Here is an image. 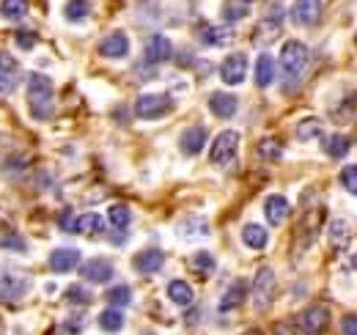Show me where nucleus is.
<instances>
[{
	"instance_id": "obj_1",
	"label": "nucleus",
	"mask_w": 357,
	"mask_h": 335,
	"mask_svg": "<svg viewBox=\"0 0 357 335\" xmlns=\"http://www.w3.org/2000/svg\"><path fill=\"white\" fill-rule=\"evenodd\" d=\"M28 107L33 119H50L52 113V80L45 75L28 77Z\"/></svg>"
},
{
	"instance_id": "obj_2",
	"label": "nucleus",
	"mask_w": 357,
	"mask_h": 335,
	"mask_svg": "<svg viewBox=\"0 0 357 335\" xmlns=\"http://www.w3.org/2000/svg\"><path fill=\"white\" fill-rule=\"evenodd\" d=\"M308 58H311V50L297 39H289L280 50V66H283V75L286 80H297L305 66H308Z\"/></svg>"
},
{
	"instance_id": "obj_3",
	"label": "nucleus",
	"mask_w": 357,
	"mask_h": 335,
	"mask_svg": "<svg viewBox=\"0 0 357 335\" xmlns=\"http://www.w3.org/2000/svg\"><path fill=\"white\" fill-rule=\"evenodd\" d=\"M28 289H31V278L25 272H20L11 264H0V299L3 302L22 299Z\"/></svg>"
},
{
	"instance_id": "obj_4",
	"label": "nucleus",
	"mask_w": 357,
	"mask_h": 335,
	"mask_svg": "<svg viewBox=\"0 0 357 335\" xmlns=\"http://www.w3.org/2000/svg\"><path fill=\"white\" fill-rule=\"evenodd\" d=\"M236 151H239V132L236 129H223L212 143L209 160L215 168H228L236 160Z\"/></svg>"
},
{
	"instance_id": "obj_5",
	"label": "nucleus",
	"mask_w": 357,
	"mask_h": 335,
	"mask_svg": "<svg viewBox=\"0 0 357 335\" xmlns=\"http://www.w3.org/2000/svg\"><path fill=\"white\" fill-rule=\"evenodd\" d=\"M171 107H174V102H171V96H165V94H143V96H137V102H135V113H137V119H143V121L162 119L165 113H171Z\"/></svg>"
},
{
	"instance_id": "obj_6",
	"label": "nucleus",
	"mask_w": 357,
	"mask_h": 335,
	"mask_svg": "<svg viewBox=\"0 0 357 335\" xmlns=\"http://www.w3.org/2000/svg\"><path fill=\"white\" fill-rule=\"evenodd\" d=\"M275 297V272L272 267H261L253 278V305L256 311H267Z\"/></svg>"
},
{
	"instance_id": "obj_7",
	"label": "nucleus",
	"mask_w": 357,
	"mask_h": 335,
	"mask_svg": "<svg viewBox=\"0 0 357 335\" xmlns=\"http://www.w3.org/2000/svg\"><path fill=\"white\" fill-rule=\"evenodd\" d=\"M280 28H283V6L280 3H272L267 11V17L259 22L256 28V44H269L280 36Z\"/></svg>"
},
{
	"instance_id": "obj_8",
	"label": "nucleus",
	"mask_w": 357,
	"mask_h": 335,
	"mask_svg": "<svg viewBox=\"0 0 357 335\" xmlns=\"http://www.w3.org/2000/svg\"><path fill=\"white\" fill-rule=\"evenodd\" d=\"M248 75V55L245 52H234L228 55L220 66V77L225 85H239Z\"/></svg>"
},
{
	"instance_id": "obj_9",
	"label": "nucleus",
	"mask_w": 357,
	"mask_h": 335,
	"mask_svg": "<svg viewBox=\"0 0 357 335\" xmlns=\"http://www.w3.org/2000/svg\"><path fill=\"white\" fill-rule=\"evenodd\" d=\"M289 14H291L294 25H303V28L316 25L319 17H321V0H294Z\"/></svg>"
},
{
	"instance_id": "obj_10",
	"label": "nucleus",
	"mask_w": 357,
	"mask_h": 335,
	"mask_svg": "<svg viewBox=\"0 0 357 335\" xmlns=\"http://www.w3.org/2000/svg\"><path fill=\"white\" fill-rule=\"evenodd\" d=\"M178 146H181V154H187V157L201 154L204 146H206V126H201V124L187 126V129L181 132V137H178Z\"/></svg>"
},
{
	"instance_id": "obj_11",
	"label": "nucleus",
	"mask_w": 357,
	"mask_h": 335,
	"mask_svg": "<svg viewBox=\"0 0 357 335\" xmlns=\"http://www.w3.org/2000/svg\"><path fill=\"white\" fill-rule=\"evenodd\" d=\"M327 319H330V313H327L324 305H311V308L300 316V330L305 335H319L327 327Z\"/></svg>"
},
{
	"instance_id": "obj_12",
	"label": "nucleus",
	"mask_w": 357,
	"mask_h": 335,
	"mask_svg": "<svg viewBox=\"0 0 357 335\" xmlns=\"http://www.w3.org/2000/svg\"><path fill=\"white\" fill-rule=\"evenodd\" d=\"M327 242L335 253H347L352 245V228L347 220H333L327 228Z\"/></svg>"
},
{
	"instance_id": "obj_13",
	"label": "nucleus",
	"mask_w": 357,
	"mask_h": 335,
	"mask_svg": "<svg viewBox=\"0 0 357 335\" xmlns=\"http://www.w3.org/2000/svg\"><path fill=\"white\" fill-rule=\"evenodd\" d=\"M99 52L105 55V58H127V52H130V36L124 34V31H113L110 36H105L102 44H99Z\"/></svg>"
},
{
	"instance_id": "obj_14",
	"label": "nucleus",
	"mask_w": 357,
	"mask_h": 335,
	"mask_svg": "<svg viewBox=\"0 0 357 335\" xmlns=\"http://www.w3.org/2000/svg\"><path fill=\"white\" fill-rule=\"evenodd\" d=\"M83 278L89 281V283H107L113 275H116V269H113V264L107 261V258H91L83 264Z\"/></svg>"
},
{
	"instance_id": "obj_15",
	"label": "nucleus",
	"mask_w": 357,
	"mask_h": 335,
	"mask_svg": "<svg viewBox=\"0 0 357 335\" xmlns=\"http://www.w3.org/2000/svg\"><path fill=\"white\" fill-rule=\"evenodd\" d=\"M171 52H174V47H171L168 36H162V34L149 36V42H146V61L149 64H162V61L171 58Z\"/></svg>"
},
{
	"instance_id": "obj_16",
	"label": "nucleus",
	"mask_w": 357,
	"mask_h": 335,
	"mask_svg": "<svg viewBox=\"0 0 357 335\" xmlns=\"http://www.w3.org/2000/svg\"><path fill=\"white\" fill-rule=\"evenodd\" d=\"M75 267H80V251L58 248V251L50 253V269L52 272H72Z\"/></svg>"
},
{
	"instance_id": "obj_17",
	"label": "nucleus",
	"mask_w": 357,
	"mask_h": 335,
	"mask_svg": "<svg viewBox=\"0 0 357 335\" xmlns=\"http://www.w3.org/2000/svg\"><path fill=\"white\" fill-rule=\"evenodd\" d=\"M17 77H20V64L8 52H0V94H11L17 88Z\"/></svg>"
},
{
	"instance_id": "obj_18",
	"label": "nucleus",
	"mask_w": 357,
	"mask_h": 335,
	"mask_svg": "<svg viewBox=\"0 0 357 335\" xmlns=\"http://www.w3.org/2000/svg\"><path fill=\"white\" fill-rule=\"evenodd\" d=\"M236 107H239V102H236V96H234V94L215 91V94L209 96V110H212L218 119H231V116L236 113Z\"/></svg>"
},
{
	"instance_id": "obj_19",
	"label": "nucleus",
	"mask_w": 357,
	"mask_h": 335,
	"mask_svg": "<svg viewBox=\"0 0 357 335\" xmlns=\"http://www.w3.org/2000/svg\"><path fill=\"white\" fill-rule=\"evenodd\" d=\"M289 211H291V204L283 195H269L264 201V214H267L269 225H280L289 217Z\"/></svg>"
},
{
	"instance_id": "obj_20",
	"label": "nucleus",
	"mask_w": 357,
	"mask_h": 335,
	"mask_svg": "<svg viewBox=\"0 0 357 335\" xmlns=\"http://www.w3.org/2000/svg\"><path fill=\"white\" fill-rule=\"evenodd\" d=\"M162 264H165V255L160 251H143L135 255L132 267L137 272H143V275H151V272H160L162 269Z\"/></svg>"
},
{
	"instance_id": "obj_21",
	"label": "nucleus",
	"mask_w": 357,
	"mask_h": 335,
	"mask_svg": "<svg viewBox=\"0 0 357 335\" xmlns=\"http://www.w3.org/2000/svg\"><path fill=\"white\" fill-rule=\"evenodd\" d=\"M242 242H245L250 251H264L269 242L267 228L259 225V223H248V225L242 228Z\"/></svg>"
},
{
	"instance_id": "obj_22",
	"label": "nucleus",
	"mask_w": 357,
	"mask_h": 335,
	"mask_svg": "<svg viewBox=\"0 0 357 335\" xmlns=\"http://www.w3.org/2000/svg\"><path fill=\"white\" fill-rule=\"evenodd\" d=\"M102 228H105L102 214H96V211H83V214L77 217L75 234H83V237H96V234H102Z\"/></svg>"
},
{
	"instance_id": "obj_23",
	"label": "nucleus",
	"mask_w": 357,
	"mask_h": 335,
	"mask_svg": "<svg viewBox=\"0 0 357 335\" xmlns=\"http://www.w3.org/2000/svg\"><path fill=\"white\" fill-rule=\"evenodd\" d=\"M231 39H234V34L228 25H209L201 31V42L209 44V47H225Z\"/></svg>"
},
{
	"instance_id": "obj_24",
	"label": "nucleus",
	"mask_w": 357,
	"mask_h": 335,
	"mask_svg": "<svg viewBox=\"0 0 357 335\" xmlns=\"http://www.w3.org/2000/svg\"><path fill=\"white\" fill-rule=\"evenodd\" d=\"M215 267H218V261H215V255L206 251H198L190 255V269L195 272V275H201V278H206V275H212L215 272Z\"/></svg>"
},
{
	"instance_id": "obj_25",
	"label": "nucleus",
	"mask_w": 357,
	"mask_h": 335,
	"mask_svg": "<svg viewBox=\"0 0 357 335\" xmlns=\"http://www.w3.org/2000/svg\"><path fill=\"white\" fill-rule=\"evenodd\" d=\"M272 80H275V58L264 52L256 61V85L259 88H267V85H272Z\"/></svg>"
},
{
	"instance_id": "obj_26",
	"label": "nucleus",
	"mask_w": 357,
	"mask_h": 335,
	"mask_svg": "<svg viewBox=\"0 0 357 335\" xmlns=\"http://www.w3.org/2000/svg\"><path fill=\"white\" fill-rule=\"evenodd\" d=\"M168 299H171L174 305H181V308H187V305L195 299V294H192V286H190V283H184V281H171V283H168Z\"/></svg>"
},
{
	"instance_id": "obj_27",
	"label": "nucleus",
	"mask_w": 357,
	"mask_h": 335,
	"mask_svg": "<svg viewBox=\"0 0 357 335\" xmlns=\"http://www.w3.org/2000/svg\"><path fill=\"white\" fill-rule=\"evenodd\" d=\"M349 137L347 135H330V137H324V151L333 157V160H341V157H347L349 154Z\"/></svg>"
},
{
	"instance_id": "obj_28",
	"label": "nucleus",
	"mask_w": 357,
	"mask_h": 335,
	"mask_svg": "<svg viewBox=\"0 0 357 335\" xmlns=\"http://www.w3.org/2000/svg\"><path fill=\"white\" fill-rule=\"evenodd\" d=\"M99 327H102L105 333H119V330L124 327V316H121V311H119V308H107V311H102V313H99Z\"/></svg>"
},
{
	"instance_id": "obj_29",
	"label": "nucleus",
	"mask_w": 357,
	"mask_h": 335,
	"mask_svg": "<svg viewBox=\"0 0 357 335\" xmlns=\"http://www.w3.org/2000/svg\"><path fill=\"white\" fill-rule=\"evenodd\" d=\"M107 220H110V225L116 228V231H124L127 225H130V220H132V211L127 204H113L110 209H107Z\"/></svg>"
},
{
	"instance_id": "obj_30",
	"label": "nucleus",
	"mask_w": 357,
	"mask_h": 335,
	"mask_svg": "<svg viewBox=\"0 0 357 335\" xmlns=\"http://www.w3.org/2000/svg\"><path fill=\"white\" fill-rule=\"evenodd\" d=\"M0 14H3V20L17 22L28 14V0H0Z\"/></svg>"
},
{
	"instance_id": "obj_31",
	"label": "nucleus",
	"mask_w": 357,
	"mask_h": 335,
	"mask_svg": "<svg viewBox=\"0 0 357 335\" xmlns=\"http://www.w3.org/2000/svg\"><path fill=\"white\" fill-rule=\"evenodd\" d=\"M324 135V124L319 121V119H303L300 124H297V137L300 140H316V137H321Z\"/></svg>"
},
{
	"instance_id": "obj_32",
	"label": "nucleus",
	"mask_w": 357,
	"mask_h": 335,
	"mask_svg": "<svg viewBox=\"0 0 357 335\" xmlns=\"http://www.w3.org/2000/svg\"><path fill=\"white\" fill-rule=\"evenodd\" d=\"M63 14H66V20H69V22H83V20L91 14L89 0H69V3H66V8H63Z\"/></svg>"
},
{
	"instance_id": "obj_33",
	"label": "nucleus",
	"mask_w": 357,
	"mask_h": 335,
	"mask_svg": "<svg viewBox=\"0 0 357 335\" xmlns=\"http://www.w3.org/2000/svg\"><path fill=\"white\" fill-rule=\"evenodd\" d=\"M181 237H209V223L204 217H190L187 223H181Z\"/></svg>"
},
{
	"instance_id": "obj_34",
	"label": "nucleus",
	"mask_w": 357,
	"mask_h": 335,
	"mask_svg": "<svg viewBox=\"0 0 357 335\" xmlns=\"http://www.w3.org/2000/svg\"><path fill=\"white\" fill-rule=\"evenodd\" d=\"M245 299V283L242 281H236L228 292L223 294V302H220V311H231V308H236L239 302Z\"/></svg>"
},
{
	"instance_id": "obj_35",
	"label": "nucleus",
	"mask_w": 357,
	"mask_h": 335,
	"mask_svg": "<svg viewBox=\"0 0 357 335\" xmlns=\"http://www.w3.org/2000/svg\"><path fill=\"white\" fill-rule=\"evenodd\" d=\"M105 299H107L113 308H124V305L132 302V292H130V286H113L110 292L105 294Z\"/></svg>"
},
{
	"instance_id": "obj_36",
	"label": "nucleus",
	"mask_w": 357,
	"mask_h": 335,
	"mask_svg": "<svg viewBox=\"0 0 357 335\" xmlns=\"http://www.w3.org/2000/svg\"><path fill=\"white\" fill-rule=\"evenodd\" d=\"M223 17H225V22H239V20H245V17H248V3H242V0L225 3Z\"/></svg>"
},
{
	"instance_id": "obj_37",
	"label": "nucleus",
	"mask_w": 357,
	"mask_h": 335,
	"mask_svg": "<svg viewBox=\"0 0 357 335\" xmlns=\"http://www.w3.org/2000/svg\"><path fill=\"white\" fill-rule=\"evenodd\" d=\"M259 154L264 157V160H280V154H283V146H280V140L278 137H264L261 143H259Z\"/></svg>"
},
{
	"instance_id": "obj_38",
	"label": "nucleus",
	"mask_w": 357,
	"mask_h": 335,
	"mask_svg": "<svg viewBox=\"0 0 357 335\" xmlns=\"http://www.w3.org/2000/svg\"><path fill=\"white\" fill-rule=\"evenodd\" d=\"M341 184H344V190H347V193L357 195V165L341 168Z\"/></svg>"
},
{
	"instance_id": "obj_39",
	"label": "nucleus",
	"mask_w": 357,
	"mask_h": 335,
	"mask_svg": "<svg viewBox=\"0 0 357 335\" xmlns=\"http://www.w3.org/2000/svg\"><path fill=\"white\" fill-rule=\"evenodd\" d=\"M17 44H20L22 50H33V47H36V34H33V31H20V34H17Z\"/></svg>"
},
{
	"instance_id": "obj_40",
	"label": "nucleus",
	"mask_w": 357,
	"mask_h": 335,
	"mask_svg": "<svg viewBox=\"0 0 357 335\" xmlns=\"http://www.w3.org/2000/svg\"><path fill=\"white\" fill-rule=\"evenodd\" d=\"M58 225H61L63 231L75 234V225H77V217H75V211H63V214L58 217Z\"/></svg>"
},
{
	"instance_id": "obj_41",
	"label": "nucleus",
	"mask_w": 357,
	"mask_h": 335,
	"mask_svg": "<svg viewBox=\"0 0 357 335\" xmlns=\"http://www.w3.org/2000/svg\"><path fill=\"white\" fill-rule=\"evenodd\" d=\"M341 333L357 335V316L355 313H349V316H344V319H341Z\"/></svg>"
},
{
	"instance_id": "obj_42",
	"label": "nucleus",
	"mask_w": 357,
	"mask_h": 335,
	"mask_svg": "<svg viewBox=\"0 0 357 335\" xmlns=\"http://www.w3.org/2000/svg\"><path fill=\"white\" fill-rule=\"evenodd\" d=\"M0 245L3 248H14V251H25V242L20 237H14L11 231H8V237H0Z\"/></svg>"
},
{
	"instance_id": "obj_43",
	"label": "nucleus",
	"mask_w": 357,
	"mask_h": 335,
	"mask_svg": "<svg viewBox=\"0 0 357 335\" xmlns=\"http://www.w3.org/2000/svg\"><path fill=\"white\" fill-rule=\"evenodd\" d=\"M66 297H69V302H91L89 292H83L80 286H72V289L66 292Z\"/></svg>"
},
{
	"instance_id": "obj_44",
	"label": "nucleus",
	"mask_w": 357,
	"mask_h": 335,
	"mask_svg": "<svg viewBox=\"0 0 357 335\" xmlns=\"http://www.w3.org/2000/svg\"><path fill=\"white\" fill-rule=\"evenodd\" d=\"M242 3H253V0H242Z\"/></svg>"
},
{
	"instance_id": "obj_45",
	"label": "nucleus",
	"mask_w": 357,
	"mask_h": 335,
	"mask_svg": "<svg viewBox=\"0 0 357 335\" xmlns=\"http://www.w3.org/2000/svg\"><path fill=\"white\" fill-rule=\"evenodd\" d=\"M355 42H357V36H355Z\"/></svg>"
}]
</instances>
